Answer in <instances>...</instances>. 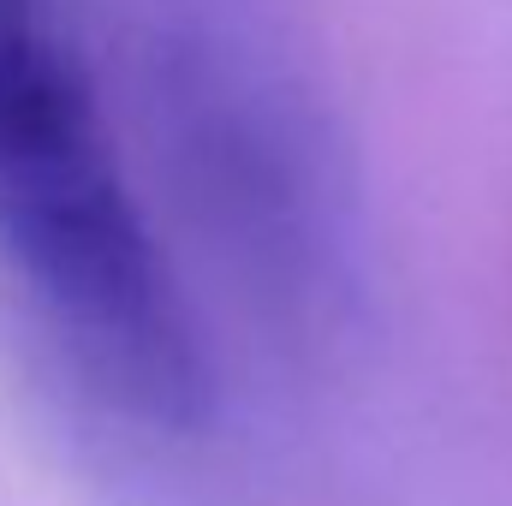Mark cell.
Returning a JSON list of instances; mask_svg holds the SVG:
<instances>
[{"label": "cell", "mask_w": 512, "mask_h": 506, "mask_svg": "<svg viewBox=\"0 0 512 506\" xmlns=\"http://www.w3.org/2000/svg\"><path fill=\"white\" fill-rule=\"evenodd\" d=\"M126 42L203 251L268 328L334 334L358 304V185L268 0H126Z\"/></svg>", "instance_id": "cell-1"}, {"label": "cell", "mask_w": 512, "mask_h": 506, "mask_svg": "<svg viewBox=\"0 0 512 506\" xmlns=\"http://www.w3.org/2000/svg\"><path fill=\"white\" fill-rule=\"evenodd\" d=\"M0 262L84 387L155 435H197L215 376L54 0H0Z\"/></svg>", "instance_id": "cell-2"}]
</instances>
